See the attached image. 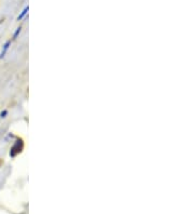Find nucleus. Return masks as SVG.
<instances>
[{
  "label": "nucleus",
  "instance_id": "f03ea898",
  "mask_svg": "<svg viewBox=\"0 0 194 214\" xmlns=\"http://www.w3.org/2000/svg\"><path fill=\"white\" fill-rule=\"evenodd\" d=\"M28 10H29V7H26L25 9L23 10V12L21 13V14H19V15L17 20H19H19H23V19H24V16H25L26 14H27V12H28Z\"/></svg>",
  "mask_w": 194,
  "mask_h": 214
},
{
  "label": "nucleus",
  "instance_id": "7ed1b4c3",
  "mask_svg": "<svg viewBox=\"0 0 194 214\" xmlns=\"http://www.w3.org/2000/svg\"><path fill=\"white\" fill-rule=\"evenodd\" d=\"M21 29H22V28H21V27H19V28L16 29V32L14 33V35H13V39H16V38H17L19 34V33H21Z\"/></svg>",
  "mask_w": 194,
  "mask_h": 214
},
{
  "label": "nucleus",
  "instance_id": "20e7f679",
  "mask_svg": "<svg viewBox=\"0 0 194 214\" xmlns=\"http://www.w3.org/2000/svg\"><path fill=\"white\" fill-rule=\"evenodd\" d=\"M6 115H8V111H6V110H3L2 113H1V117H3V118H4Z\"/></svg>",
  "mask_w": 194,
  "mask_h": 214
},
{
  "label": "nucleus",
  "instance_id": "f257e3e1",
  "mask_svg": "<svg viewBox=\"0 0 194 214\" xmlns=\"http://www.w3.org/2000/svg\"><path fill=\"white\" fill-rule=\"evenodd\" d=\"M10 44H11V41H6V43L3 44V49H2V52L0 53V59H2L3 56H4V54L6 53V51H8V49H9Z\"/></svg>",
  "mask_w": 194,
  "mask_h": 214
}]
</instances>
